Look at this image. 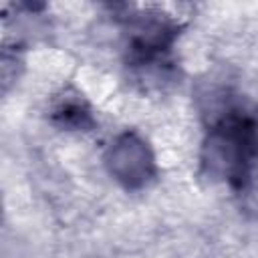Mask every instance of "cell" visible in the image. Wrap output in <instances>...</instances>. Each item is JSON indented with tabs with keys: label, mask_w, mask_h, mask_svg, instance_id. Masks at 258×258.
Here are the masks:
<instances>
[{
	"label": "cell",
	"mask_w": 258,
	"mask_h": 258,
	"mask_svg": "<svg viewBox=\"0 0 258 258\" xmlns=\"http://www.w3.org/2000/svg\"><path fill=\"white\" fill-rule=\"evenodd\" d=\"M202 115V175L226 183L242 212L258 218V103L228 89H214L204 97Z\"/></svg>",
	"instance_id": "obj_1"
},
{
	"label": "cell",
	"mask_w": 258,
	"mask_h": 258,
	"mask_svg": "<svg viewBox=\"0 0 258 258\" xmlns=\"http://www.w3.org/2000/svg\"><path fill=\"white\" fill-rule=\"evenodd\" d=\"M125 26V67L131 81L139 83L143 91L157 89L177 79L173 60V44L181 32V22L163 14L157 8L135 10L119 14Z\"/></svg>",
	"instance_id": "obj_2"
},
{
	"label": "cell",
	"mask_w": 258,
	"mask_h": 258,
	"mask_svg": "<svg viewBox=\"0 0 258 258\" xmlns=\"http://www.w3.org/2000/svg\"><path fill=\"white\" fill-rule=\"evenodd\" d=\"M109 175L127 191L145 189L157 177V161L151 145L135 131L119 133L105 151Z\"/></svg>",
	"instance_id": "obj_3"
},
{
	"label": "cell",
	"mask_w": 258,
	"mask_h": 258,
	"mask_svg": "<svg viewBox=\"0 0 258 258\" xmlns=\"http://www.w3.org/2000/svg\"><path fill=\"white\" fill-rule=\"evenodd\" d=\"M50 121L67 131H91L95 117L89 103L81 95H64L50 109Z\"/></svg>",
	"instance_id": "obj_4"
}]
</instances>
